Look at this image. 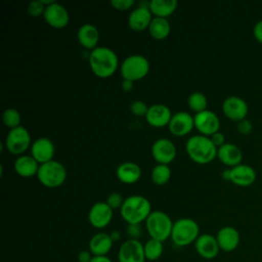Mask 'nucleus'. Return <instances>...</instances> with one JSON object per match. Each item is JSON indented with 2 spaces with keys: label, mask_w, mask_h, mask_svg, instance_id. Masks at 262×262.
<instances>
[{
  "label": "nucleus",
  "mask_w": 262,
  "mask_h": 262,
  "mask_svg": "<svg viewBox=\"0 0 262 262\" xmlns=\"http://www.w3.org/2000/svg\"><path fill=\"white\" fill-rule=\"evenodd\" d=\"M88 60L92 73L101 79L112 77L119 68L118 55L105 46H98L90 51Z\"/></svg>",
  "instance_id": "f257e3e1"
},
{
  "label": "nucleus",
  "mask_w": 262,
  "mask_h": 262,
  "mask_svg": "<svg viewBox=\"0 0 262 262\" xmlns=\"http://www.w3.org/2000/svg\"><path fill=\"white\" fill-rule=\"evenodd\" d=\"M217 147L211 138L202 134L192 135L185 143V150L191 161L200 165L211 163L217 158Z\"/></svg>",
  "instance_id": "f03ea898"
},
{
  "label": "nucleus",
  "mask_w": 262,
  "mask_h": 262,
  "mask_svg": "<svg viewBox=\"0 0 262 262\" xmlns=\"http://www.w3.org/2000/svg\"><path fill=\"white\" fill-rule=\"evenodd\" d=\"M151 213L150 202L143 195L133 194L124 200L120 214L127 224H141Z\"/></svg>",
  "instance_id": "7ed1b4c3"
},
{
  "label": "nucleus",
  "mask_w": 262,
  "mask_h": 262,
  "mask_svg": "<svg viewBox=\"0 0 262 262\" xmlns=\"http://www.w3.org/2000/svg\"><path fill=\"white\" fill-rule=\"evenodd\" d=\"M200 235V227L195 220L183 217L173 223L171 239L177 247H186L194 244Z\"/></svg>",
  "instance_id": "20e7f679"
},
{
  "label": "nucleus",
  "mask_w": 262,
  "mask_h": 262,
  "mask_svg": "<svg viewBox=\"0 0 262 262\" xmlns=\"http://www.w3.org/2000/svg\"><path fill=\"white\" fill-rule=\"evenodd\" d=\"M173 223L174 222L167 213L156 210L151 211L145 220V228L150 238L164 243L166 239L171 237Z\"/></svg>",
  "instance_id": "39448f33"
},
{
  "label": "nucleus",
  "mask_w": 262,
  "mask_h": 262,
  "mask_svg": "<svg viewBox=\"0 0 262 262\" xmlns=\"http://www.w3.org/2000/svg\"><path fill=\"white\" fill-rule=\"evenodd\" d=\"M67 175L66 167L60 162L52 160L40 165L37 179L47 188H57L64 183Z\"/></svg>",
  "instance_id": "423d86ee"
},
{
  "label": "nucleus",
  "mask_w": 262,
  "mask_h": 262,
  "mask_svg": "<svg viewBox=\"0 0 262 262\" xmlns=\"http://www.w3.org/2000/svg\"><path fill=\"white\" fill-rule=\"evenodd\" d=\"M149 67V61L145 56L132 54L127 56L120 64V72L123 79L135 82L147 76Z\"/></svg>",
  "instance_id": "0eeeda50"
},
{
  "label": "nucleus",
  "mask_w": 262,
  "mask_h": 262,
  "mask_svg": "<svg viewBox=\"0 0 262 262\" xmlns=\"http://www.w3.org/2000/svg\"><path fill=\"white\" fill-rule=\"evenodd\" d=\"M31 135L27 128L24 126H19L17 128L11 129L8 131L5 140L4 145L6 149L15 156H21L24 152L32 145Z\"/></svg>",
  "instance_id": "6e6552de"
},
{
  "label": "nucleus",
  "mask_w": 262,
  "mask_h": 262,
  "mask_svg": "<svg viewBox=\"0 0 262 262\" xmlns=\"http://www.w3.org/2000/svg\"><path fill=\"white\" fill-rule=\"evenodd\" d=\"M143 244L139 239L128 238L118 251V262H145Z\"/></svg>",
  "instance_id": "1a4fd4ad"
},
{
  "label": "nucleus",
  "mask_w": 262,
  "mask_h": 262,
  "mask_svg": "<svg viewBox=\"0 0 262 262\" xmlns=\"http://www.w3.org/2000/svg\"><path fill=\"white\" fill-rule=\"evenodd\" d=\"M193 120L194 128L202 135L210 137L214 133L218 132L220 129L219 117L210 110H206L195 114L193 116Z\"/></svg>",
  "instance_id": "9d476101"
},
{
  "label": "nucleus",
  "mask_w": 262,
  "mask_h": 262,
  "mask_svg": "<svg viewBox=\"0 0 262 262\" xmlns=\"http://www.w3.org/2000/svg\"><path fill=\"white\" fill-rule=\"evenodd\" d=\"M151 156L158 164L169 165L174 161L177 149L174 142L168 138H159L151 145Z\"/></svg>",
  "instance_id": "9b49d317"
},
{
  "label": "nucleus",
  "mask_w": 262,
  "mask_h": 262,
  "mask_svg": "<svg viewBox=\"0 0 262 262\" xmlns=\"http://www.w3.org/2000/svg\"><path fill=\"white\" fill-rule=\"evenodd\" d=\"M113 209L106 202H97L92 205L88 212V221L96 229L105 228L113 219Z\"/></svg>",
  "instance_id": "f8f14e48"
},
{
  "label": "nucleus",
  "mask_w": 262,
  "mask_h": 262,
  "mask_svg": "<svg viewBox=\"0 0 262 262\" xmlns=\"http://www.w3.org/2000/svg\"><path fill=\"white\" fill-rule=\"evenodd\" d=\"M222 112L228 119L238 122L247 118L249 106L244 98L231 95L223 100Z\"/></svg>",
  "instance_id": "ddd939ff"
},
{
  "label": "nucleus",
  "mask_w": 262,
  "mask_h": 262,
  "mask_svg": "<svg viewBox=\"0 0 262 262\" xmlns=\"http://www.w3.org/2000/svg\"><path fill=\"white\" fill-rule=\"evenodd\" d=\"M43 17L47 25L53 29H63L69 25L70 14L67 8L54 1L50 5L46 6Z\"/></svg>",
  "instance_id": "4468645a"
},
{
  "label": "nucleus",
  "mask_w": 262,
  "mask_h": 262,
  "mask_svg": "<svg viewBox=\"0 0 262 262\" xmlns=\"http://www.w3.org/2000/svg\"><path fill=\"white\" fill-rule=\"evenodd\" d=\"M193 128H194L193 117L185 111H180L173 114L170 120V123L168 125V129L170 133L177 137H182L189 134Z\"/></svg>",
  "instance_id": "2eb2a0df"
},
{
  "label": "nucleus",
  "mask_w": 262,
  "mask_h": 262,
  "mask_svg": "<svg viewBox=\"0 0 262 262\" xmlns=\"http://www.w3.org/2000/svg\"><path fill=\"white\" fill-rule=\"evenodd\" d=\"M55 146L48 137H38L31 145V156L41 165L53 160Z\"/></svg>",
  "instance_id": "dca6fc26"
},
{
  "label": "nucleus",
  "mask_w": 262,
  "mask_h": 262,
  "mask_svg": "<svg viewBox=\"0 0 262 262\" xmlns=\"http://www.w3.org/2000/svg\"><path fill=\"white\" fill-rule=\"evenodd\" d=\"M193 245L198 255L205 260H212L216 258L220 251L216 236L210 233L200 234Z\"/></svg>",
  "instance_id": "f3484780"
},
{
  "label": "nucleus",
  "mask_w": 262,
  "mask_h": 262,
  "mask_svg": "<svg viewBox=\"0 0 262 262\" xmlns=\"http://www.w3.org/2000/svg\"><path fill=\"white\" fill-rule=\"evenodd\" d=\"M172 116L171 110L166 104L155 103L148 106L145 120L151 127L163 128L165 126L168 127Z\"/></svg>",
  "instance_id": "a211bd4d"
},
{
  "label": "nucleus",
  "mask_w": 262,
  "mask_h": 262,
  "mask_svg": "<svg viewBox=\"0 0 262 262\" xmlns=\"http://www.w3.org/2000/svg\"><path fill=\"white\" fill-rule=\"evenodd\" d=\"M154 15L149 10L148 4L147 5H140L134 8L127 19L128 27L135 32H142L145 29H148Z\"/></svg>",
  "instance_id": "6ab92c4d"
},
{
  "label": "nucleus",
  "mask_w": 262,
  "mask_h": 262,
  "mask_svg": "<svg viewBox=\"0 0 262 262\" xmlns=\"http://www.w3.org/2000/svg\"><path fill=\"white\" fill-rule=\"evenodd\" d=\"M216 239L219 245L220 251L229 253V252H233L238 247L241 242V236H239V232L235 227L226 225L221 227L218 230L216 234Z\"/></svg>",
  "instance_id": "aec40b11"
},
{
  "label": "nucleus",
  "mask_w": 262,
  "mask_h": 262,
  "mask_svg": "<svg viewBox=\"0 0 262 262\" xmlns=\"http://www.w3.org/2000/svg\"><path fill=\"white\" fill-rule=\"evenodd\" d=\"M217 158L222 164H224L228 168H233L242 164L243 151L236 144L231 142H225L223 145L218 147Z\"/></svg>",
  "instance_id": "412c9836"
},
{
  "label": "nucleus",
  "mask_w": 262,
  "mask_h": 262,
  "mask_svg": "<svg viewBox=\"0 0 262 262\" xmlns=\"http://www.w3.org/2000/svg\"><path fill=\"white\" fill-rule=\"evenodd\" d=\"M77 39L79 44L88 50L95 49L99 41V31L92 24L82 25L77 32Z\"/></svg>",
  "instance_id": "4be33fe9"
},
{
  "label": "nucleus",
  "mask_w": 262,
  "mask_h": 262,
  "mask_svg": "<svg viewBox=\"0 0 262 262\" xmlns=\"http://www.w3.org/2000/svg\"><path fill=\"white\" fill-rule=\"evenodd\" d=\"M256 180V171L253 167L239 164L230 168V182L238 186H249Z\"/></svg>",
  "instance_id": "5701e85b"
},
{
  "label": "nucleus",
  "mask_w": 262,
  "mask_h": 262,
  "mask_svg": "<svg viewBox=\"0 0 262 262\" xmlns=\"http://www.w3.org/2000/svg\"><path fill=\"white\" fill-rule=\"evenodd\" d=\"M114 242L106 232H97L91 236L88 243V250L93 256H107L113 248Z\"/></svg>",
  "instance_id": "b1692460"
},
{
  "label": "nucleus",
  "mask_w": 262,
  "mask_h": 262,
  "mask_svg": "<svg viewBox=\"0 0 262 262\" xmlns=\"http://www.w3.org/2000/svg\"><path fill=\"white\" fill-rule=\"evenodd\" d=\"M39 167L40 164L31 155L18 156L13 163L15 173L24 178L37 176Z\"/></svg>",
  "instance_id": "393cba45"
},
{
  "label": "nucleus",
  "mask_w": 262,
  "mask_h": 262,
  "mask_svg": "<svg viewBox=\"0 0 262 262\" xmlns=\"http://www.w3.org/2000/svg\"><path fill=\"white\" fill-rule=\"evenodd\" d=\"M117 178L124 184L136 183L142 174L141 168L134 162H124L120 164L116 171Z\"/></svg>",
  "instance_id": "a878e982"
},
{
  "label": "nucleus",
  "mask_w": 262,
  "mask_h": 262,
  "mask_svg": "<svg viewBox=\"0 0 262 262\" xmlns=\"http://www.w3.org/2000/svg\"><path fill=\"white\" fill-rule=\"evenodd\" d=\"M178 5L176 0H151L148 2L149 10L156 17L167 18L174 13Z\"/></svg>",
  "instance_id": "bb28decb"
},
{
  "label": "nucleus",
  "mask_w": 262,
  "mask_h": 262,
  "mask_svg": "<svg viewBox=\"0 0 262 262\" xmlns=\"http://www.w3.org/2000/svg\"><path fill=\"white\" fill-rule=\"evenodd\" d=\"M147 30H148L149 35L154 39L164 40L169 36L170 31H171V26L167 18L154 16Z\"/></svg>",
  "instance_id": "cd10ccee"
},
{
  "label": "nucleus",
  "mask_w": 262,
  "mask_h": 262,
  "mask_svg": "<svg viewBox=\"0 0 262 262\" xmlns=\"http://www.w3.org/2000/svg\"><path fill=\"white\" fill-rule=\"evenodd\" d=\"M144 256L147 261H157L159 260L164 253V245L163 242L158 239L149 238L145 244H143Z\"/></svg>",
  "instance_id": "c85d7f7f"
},
{
  "label": "nucleus",
  "mask_w": 262,
  "mask_h": 262,
  "mask_svg": "<svg viewBox=\"0 0 262 262\" xmlns=\"http://www.w3.org/2000/svg\"><path fill=\"white\" fill-rule=\"evenodd\" d=\"M171 175H172V172L169 165L158 164L151 170L150 179L157 185H164L169 182Z\"/></svg>",
  "instance_id": "c756f323"
},
{
  "label": "nucleus",
  "mask_w": 262,
  "mask_h": 262,
  "mask_svg": "<svg viewBox=\"0 0 262 262\" xmlns=\"http://www.w3.org/2000/svg\"><path fill=\"white\" fill-rule=\"evenodd\" d=\"M187 104L191 111H193L195 114H198V113H201V112L207 110L208 99H207V96L203 92L194 91L189 94V96L187 98Z\"/></svg>",
  "instance_id": "7c9ffc66"
},
{
  "label": "nucleus",
  "mask_w": 262,
  "mask_h": 262,
  "mask_svg": "<svg viewBox=\"0 0 262 262\" xmlns=\"http://www.w3.org/2000/svg\"><path fill=\"white\" fill-rule=\"evenodd\" d=\"M2 119H3L4 125L7 128H9V130L21 126L20 125V123H21V116H20L19 112L17 110H15V108H12V107L6 108L3 112Z\"/></svg>",
  "instance_id": "2f4dec72"
},
{
  "label": "nucleus",
  "mask_w": 262,
  "mask_h": 262,
  "mask_svg": "<svg viewBox=\"0 0 262 262\" xmlns=\"http://www.w3.org/2000/svg\"><path fill=\"white\" fill-rule=\"evenodd\" d=\"M45 8H46V6L42 3L41 0H34L28 4L27 11L30 14V16L39 17L44 14Z\"/></svg>",
  "instance_id": "473e14b6"
},
{
  "label": "nucleus",
  "mask_w": 262,
  "mask_h": 262,
  "mask_svg": "<svg viewBox=\"0 0 262 262\" xmlns=\"http://www.w3.org/2000/svg\"><path fill=\"white\" fill-rule=\"evenodd\" d=\"M147 110V104L142 100H134L130 104V111L136 117H145Z\"/></svg>",
  "instance_id": "72a5a7b5"
},
{
  "label": "nucleus",
  "mask_w": 262,
  "mask_h": 262,
  "mask_svg": "<svg viewBox=\"0 0 262 262\" xmlns=\"http://www.w3.org/2000/svg\"><path fill=\"white\" fill-rule=\"evenodd\" d=\"M124 200L125 199H123V195L120 192L115 191V192H112L111 194H108L105 202L113 210H116V209H121V207L124 203Z\"/></svg>",
  "instance_id": "f704fd0d"
},
{
  "label": "nucleus",
  "mask_w": 262,
  "mask_h": 262,
  "mask_svg": "<svg viewBox=\"0 0 262 262\" xmlns=\"http://www.w3.org/2000/svg\"><path fill=\"white\" fill-rule=\"evenodd\" d=\"M135 4L134 0H112L111 1V5L114 9L116 10H128L130 8H132Z\"/></svg>",
  "instance_id": "c9c22d12"
},
{
  "label": "nucleus",
  "mask_w": 262,
  "mask_h": 262,
  "mask_svg": "<svg viewBox=\"0 0 262 262\" xmlns=\"http://www.w3.org/2000/svg\"><path fill=\"white\" fill-rule=\"evenodd\" d=\"M126 233L129 238L132 239H139L142 234V227L140 224H127Z\"/></svg>",
  "instance_id": "e433bc0d"
},
{
  "label": "nucleus",
  "mask_w": 262,
  "mask_h": 262,
  "mask_svg": "<svg viewBox=\"0 0 262 262\" xmlns=\"http://www.w3.org/2000/svg\"><path fill=\"white\" fill-rule=\"evenodd\" d=\"M236 128H237V130L241 134L247 135V134H250L252 132L253 125H252V122L246 118V119L241 120V121L237 122Z\"/></svg>",
  "instance_id": "4c0bfd02"
},
{
  "label": "nucleus",
  "mask_w": 262,
  "mask_h": 262,
  "mask_svg": "<svg viewBox=\"0 0 262 262\" xmlns=\"http://www.w3.org/2000/svg\"><path fill=\"white\" fill-rule=\"evenodd\" d=\"M210 138L217 148L225 143V135L220 131L214 133L212 136H210Z\"/></svg>",
  "instance_id": "58836bf2"
},
{
  "label": "nucleus",
  "mask_w": 262,
  "mask_h": 262,
  "mask_svg": "<svg viewBox=\"0 0 262 262\" xmlns=\"http://www.w3.org/2000/svg\"><path fill=\"white\" fill-rule=\"evenodd\" d=\"M92 258H93V255L89 250L80 251L77 255L78 262H90L92 260Z\"/></svg>",
  "instance_id": "ea45409f"
},
{
  "label": "nucleus",
  "mask_w": 262,
  "mask_h": 262,
  "mask_svg": "<svg viewBox=\"0 0 262 262\" xmlns=\"http://www.w3.org/2000/svg\"><path fill=\"white\" fill-rule=\"evenodd\" d=\"M254 37L258 42L262 44V19H259L253 27Z\"/></svg>",
  "instance_id": "a19ab883"
},
{
  "label": "nucleus",
  "mask_w": 262,
  "mask_h": 262,
  "mask_svg": "<svg viewBox=\"0 0 262 262\" xmlns=\"http://www.w3.org/2000/svg\"><path fill=\"white\" fill-rule=\"evenodd\" d=\"M133 83H134V82H132V81H130V80L123 79V81H122V83H121V87H122V89H123L124 91L129 92V91H131V90L133 89V86H134Z\"/></svg>",
  "instance_id": "79ce46f5"
},
{
  "label": "nucleus",
  "mask_w": 262,
  "mask_h": 262,
  "mask_svg": "<svg viewBox=\"0 0 262 262\" xmlns=\"http://www.w3.org/2000/svg\"><path fill=\"white\" fill-rule=\"evenodd\" d=\"M90 262H113L108 256H93Z\"/></svg>",
  "instance_id": "37998d69"
},
{
  "label": "nucleus",
  "mask_w": 262,
  "mask_h": 262,
  "mask_svg": "<svg viewBox=\"0 0 262 262\" xmlns=\"http://www.w3.org/2000/svg\"><path fill=\"white\" fill-rule=\"evenodd\" d=\"M110 235H111V237H112V239H113L114 243L119 242V241L121 239V237H122V233H121V231H119V230H113V231L110 233Z\"/></svg>",
  "instance_id": "c03bdc74"
},
{
  "label": "nucleus",
  "mask_w": 262,
  "mask_h": 262,
  "mask_svg": "<svg viewBox=\"0 0 262 262\" xmlns=\"http://www.w3.org/2000/svg\"><path fill=\"white\" fill-rule=\"evenodd\" d=\"M221 176H222L223 180L230 181V168H227V169L223 170L222 173H221Z\"/></svg>",
  "instance_id": "a18cd8bd"
}]
</instances>
